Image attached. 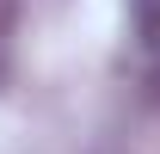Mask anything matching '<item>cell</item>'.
I'll list each match as a JSON object with an SVG mask.
<instances>
[{
    "mask_svg": "<svg viewBox=\"0 0 160 154\" xmlns=\"http://www.w3.org/2000/svg\"><path fill=\"white\" fill-rule=\"evenodd\" d=\"M129 25L148 49H160V0H129Z\"/></svg>",
    "mask_w": 160,
    "mask_h": 154,
    "instance_id": "obj_1",
    "label": "cell"
},
{
    "mask_svg": "<svg viewBox=\"0 0 160 154\" xmlns=\"http://www.w3.org/2000/svg\"><path fill=\"white\" fill-rule=\"evenodd\" d=\"M148 86H154V105H160V68H154V80H148Z\"/></svg>",
    "mask_w": 160,
    "mask_h": 154,
    "instance_id": "obj_2",
    "label": "cell"
}]
</instances>
